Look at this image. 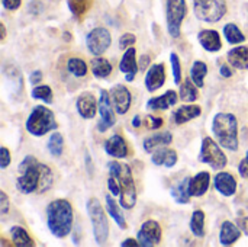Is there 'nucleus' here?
<instances>
[{
	"label": "nucleus",
	"instance_id": "obj_33",
	"mask_svg": "<svg viewBox=\"0 0 248 247\" xmlns=\"http://www.w3.org/2000/svg\"><path fill=\"white\" fill-rule=\"evenodd\" d=\"M224 35L230 44H240V42L246 41L244 33L240 31V28L235 23H227L224 26Z\"/></svg>",
	"mask_w": 248,
	"mask_h": 247
},
{
	"label": "nucleus",
	"instance_id": "obj_2",
	"mask_svg": "<svg viewBox=\"0 0 248 247\" xmlns=\"http://www.w3.org/2000/svg\"><path fill=\"white\" fill-rule=\"evenodd\" d=\"M46 224L57 239L67 237L73 230V208L67 199H55L46 207Z\"/></svg>",
	"mask_w": 248,
	"mask_h": 247
},
{
	"label": "nucleus",
	"instance_id": "obj_15",
	"mask_svg": "<svg viewBox=\"0 0 248 247\" xmlns=\"http://www.w3.org/2000/svg\"><path fill=\"white\" fill-rule=\"evenodd\" d=\"M119 68L122 73H125V79L128 82H132L138 73V64H137V51L135 48L129 47L128 49H125V54L119 63Z\"/></svg>",
	"mask_w": 248,
	"mask_h": 247
},
{
	"label": "nucleus",
	"instance_id": "obj_5",
	"mask_svg": "<svg viewBox=\"0 0 248 247\" xmlns=\"http://www.w3.org/2000/svg\"><path fill=\"white\" fill-rule=\"evenodd\" d=\"M58 127L55 116L46 106H35L26 121V130L35 137H42Z\"/></svg>",
	"mask_w": 248,
	"mask_h": 247
},
{
	"label": "nucleus",
	"instance_id": "obj_26",
	"mask_svg": "<svg viewBox=\"0 0 248 247\" xmlns=\"http://www.w3.org/2000/svg\"><path fill=\"white\" fill-rule=\"evenodd\" d=\"M173 141V135L170 132H160V134H154L148 138L144 140V150L147 153H151L153 150L163 147V146H169Z\"/></svg>",
	"mask_w": 248,
	"mask_h": 247
},
{
	"label": "nucleus",
	"instance_id": "obj_18",
	"mask_svg": "<svg viewBox=\"0 0 248 247\" xmlns=\"http://www.w3.org/2000/svg\"><path fill=\"white\" fill-rule=\"evenodd\" d=\"M198 41L209 52H217V51H219L222 48L221 36L214 29H203V31H201L198 33Z\"/></svg>",
	"mask_w": 248,
	"mask_h": 247
},
{
	"label": "nucleus",
	"instance_id": "obj_53",
	"mask_svg": "<svg viewBox=\"0 0 248 247\" xmlns=\"http://www.w3.org/2000/svg\"><path fill=\"white\" fill-rule=\"evenodd\" d=\"M4 38H6V28H4V25L1 23V41H4Z\"/></svg>",
	"mask_w": 248,
	"mask_h": 247
},
{
	"label": "nucleus",
	"instance_id": "obj_14",
	"mask_svg": "<svg viewBox=\"0 0 248 247\" xmlns=\"http://www.w3.org/2000/svg\"><path fill=\"white\" fill-rule=\"evenodd\" d=\"M76 106H77L78 115H80L81 118H84V119H92V118H94L96 111H97V108H99L97 100L94 99V96H93L90 92H83V93L78 96Z\"/></svg>",
	"mask_w": 248,
	"mask_h": 247
},
{
	"label": "nucleus",
	"instance_id": "obj_13",
	"mask_svg": "<svg viewBox=\"0 0 248 247\" xmlns=\"http://www.w3.org/2000/svg\"><path fill=\"white\" fill-rule=\"evenodd\" d=\"M109 95H110V100H112L113 109L119 115H125L129 111V108H131V102H132L131 92L124 84H116L115 87H112Z\"/></svg>",
	"mask_w": 248,
	"mask_h": 247
},
{
	"label": "nucleus",
	"instance_id": "obj_3",
	"mask_svg": "<svg viewBox=\"0 0 248 247\" xmlns=\"http://www.w3.org/2000/svg\"><path fill=\"white\" fill-rule=\"evenodd\" d=\"M109 173L119 183L121 207L125 210H132L137 202V189H135V183H134V178H132V172H131L129 166L125 163H119V162H110Z\"/></svg>",
	"mask_w": 248,
	"mask_h": 247
},
{
	"label": "nucleus",
	"instance_id": "obj_48",
	"mask_svg": "<svg viewBox=\"0 0 248 247\" xmlns=\"http://www.w3.org/2000/svg\"><path fill=\"white\" fill-rule=\"evenodd\" d=\"M41 80H42V73H41L39 70H36V71H33V73L31 74V83H32L33 86H36Z\"/></svg>",
	"mask_w": 248,
	"mask_h": 247
},
{
	"label": "nucleus",
	"instance_id": "obj_38",
	"mask_svg": "<svg viewBox=\"0 0 248 247\" xmlns=\"http://www.w3.org/2000/svg\"><path fill=\"white\" fill-rule=\"evenodd\" d=\"M31 95L33 99H41L46 103L52 102V90L49 86H35Z\"/></svg>",
	"mask_w": 248,
	"mask_h": 247
},
{
	"label": "nucleus",
	"instance_id": "obj_39",
	"mask_svg": "<svg viewBox=\"0 0 248 247\" xmlns=\"http://www.w3.org/2000/svg\"><path fill=\"white\" fill-rule=\"evenodd\" d=\"M170 61H171V68H173V76H174V83L176 84H182V66H180V60L179 55L176 52L170 54Z\"/></svg>",
	"mask_w": 248,
	"mask_h": 247
},
{
	"label": "nucleus",
	"instance_id": "obj_49",
	"mask_svg": "<svg viewBox=\"0 0 248 247\" xmlns=\"http://www.w3.org/2000/svg\"><path fill=\"white\" fill-rule=\"evenodd\" d=\"M238 224H240V229H241V231L248 236V217H244V218H241L240 221H238Z\"/></svg>",
	"mask_w": 248,
	"mask_h": 247
},
{
	"label": "nucleus",
	"instance_id": "obj_35",
	"mask_svg": "<svg viewBox=\"0 0 248 247\" xmlns=\"http://www.w3.org/2000/svg\"><path fill=\"white\" fill-rule=\"evenodd\" d=\"M48 150L54 157H60L64 150V138L60 132H54L48 140Z\"/></svg>",
	"mask_w": 248,
	"mask_h": 247
},
{
	"label": "nucleus",
	"instance_id": "obj_34",
	"mask_svg": "<svg viewBox=\"0 0 248 247\" xmlns=\"http://www.w3.org/2000/svg\"><path fill=\"white\" fill-rule=\"evenodd\" d=\"M180 99L185 102H193L198 99V86L192 79L180 84Z\"/></svg>",
	"mask_w": 248,
	"mask_h": 247
},
{
	"label": "nucleus",
	"instance_id": "obj_51",
	"mask_svg": "<svg viewBox=\"0 0 248 247\" xmlns=\"http://www.w3.org/2000/svg\"><path fill=\"white\" fill-rule=\"evenodd\" d=\"M148 61H150V58H148L147 55H144V57L141 58V63H140V66H141V67H140V68H141V70H144V68L147 67Z\"/></svg>",
	"mask_w": 248,
	"mask_h": 247
},
{
	"label": "nucleus",
	"instance_id": "obj_20",
	"mask_svg": "<svg viewBox=\"0 0 248 247\" xmlns=\"http://www.w3.org/2000/svg\"><path fill=\"white\" fill-rule=\"evenodd\" d=\"M105 151L116 159H124L128 156V146L121 135H112L105 143Z\"/></svg>",
	"mask_w": 248,
	"mask_h": 247
},
{
	"label": "nucleus",
	"instance_id": "obj_44",
	"mask_svg": "<svg viewBox=\"0 0 248 247\" xmlns=\"http://www.w3.org/2000/svg\"><path fill=\"white\" fill-rule=\"evenodd\" d=\"M10 163V153L6 147H1V157H0V167L6 169Z\"/></svg>",
	"mask_w": 248,
	"mask_h": 247
},
{
	"label": "nucleus",
	"instance_id": "obj_19",
	"mask_svg": "<svg viewBox=\"0 0 248 247\" xmlns=\"http://www.w3.org/2000/svg\"><path fill=\"white\" fill-rule=\"evenodd\" d=\"M209 183H211V175L208 172H201L196 176L190 178L189 182L190 197H203L209 188Z\"/></svg>",
	"mask_w": 248,
	"mask_h": 247
},
{
	"label": "nucleus",
	"instance_id": "obj_32",
	"mask_svg": "<svg viewBox=\"0 0 248 247\" xmlns=\"http://www.w3.org/2000/svg\"><path fill=\"white\" fill-rule=\"evenodd\" d=\"M190 230L195 237H205V213L201 210H196L190 220Z\"/></svg>",
	"mask_w": 248,
	"mask_h": 247
},
{
	"label": "nucleus",
	"instance_id": "obj_45",
	"mask_svg": "<svg viewBox=\"0 0 248 247\" xmlns=\"http://www.w3.org/2000/svg\"><path fill=\"white\" fill-rule=\"evenodd\" d=\"M238 173H240V176H241V178L248 179V153H247V156L241 160L240 166H238Z\"/></svg>",
	"mask_w": 248,
	"mask_h": 247
},
{
	"label": "nucleus",
	"instance_id": "obj_22",
	"mask_svg": "<svg viewBox=\"0 0 248 247\" xmlns=\"http://www.w3.org/2000/svg\"><path fill=\"white\" fill-rule=\"evenodd\" d=\"M176 103H177V93L174 90H169L158 98L150 99L147 102V108L151 111H161V109H167Z\"/></svg>",
	"mask_w": 248,
	"mask_h": 247
},
{
	"label": "nucleus",
	"instance_id": "obj_6",
	"mask_svg": "<svg viewBox=\"0 0 248 247\" xmlns=\"http://www.w3.org/2000/svg\"><path fill=\"white\" fill-rule=\"evenodd\" d=\"M87 213L93 226V236H94L96 243L100 246L106 245L108 237H109V224L97 198H90L87 201Z\"/></svg>",
	"mask_w": 248,
	"mask_h": 247
},
{
	"label": "nucleus",
	"instance_id": "obj_50",
	"mask_svg": "<svg viewBox=\"0 0 248 247\" xmlns=\"http://www.w3.org/2000/svg\"><path fill=\"white\" fill-rule=\"evenodd\" d=\"M122 247H126V246H140V242L138 240H134V239H126L125 242H122Z\"/></svg>",
	"mask_w": 248,
	"mask_h": 247
},
{
	"label": "nucleus",
	"instance_id": "obj_29",
	"mask_svg": "<svg viewBox=\"0 0 248 247\" xmlns=\"http://www.w3.org/2000/svg\"><path fill=\"white\" fill-rule=\"evenodd\" d=\"M92 73L97 79H105L112 73V66L106 58L97 55L96 58L92 60Z\"/></svg>",
	"mask_w": 248,
	"mask_h": 247
},
{
	"label": "nucleus",
	"instance_id": "obj_1",
	"mask_svg": "<svg viewBox=\"0 0 248 247\" xmlns=\"http://www.w3.org/2000/svg\"><path fill=\"white\" fill-rule=\"evenodd\" d=\"M17 189L23 194H44L52 186V172L33 156H26L19 165Z\"/></svg>",
	"mask_w": 248,
	"mask_h": 247
},
{
	"label": "nucleus",
	"instance_id": "obj_21",
	"mask_svg": "<svg viewBox=\"0 0 248 247\" xmlns=\"http://www.w3.org/2000/svg\"><path fill=\"white\" fill-rule=\"evenodd\" d=\"M202 114V108L199 105H183L173 114V121L177 125L186 124Z\"/></svg>",
	"mask_w": 248,
	"mask_h": 247
},
{
	"label": "nucleus",
	"instance_id": "obj_30",
	"mask_svg": "<svg viewBox=\"0 0 248 247\" xmlns=\"http://www.w3.org/2000/svg\"><path fill=\"white\" fill-rule=\"evenodd\" d=\"M189 182L190 178L183 179L176 188L171 189V197L177 204H187L190 201V192H189Z\"/></svg>",
	"mask_w": 248,
	"mask_h": 247
},
{
	"label": "nucleus",
	"instance_id": "obj_28",
	"mask_svg": "<svg viewBox=\"0 0 248 247\" xmlns=\"http://www.w3.org/2000/svg\"><path fill=\"white\" fill-rule=\"evenodd\" d=\"M10 236H12V240H13V245L17 247H32L35 246V242L31 239V236L26 233L25 229L19 227V226H15L10 229Z\"/></svg>",
	"mask_w": 248,
	"mask_h": 247
},
{
	"label": "nucleus",
	"instance_id": "obj_25",
	"mask_svg": "<svg viewBox=\"0 0 248 247\" xmlns=\"http://www.w3.org/2000/svg\"><path fill=\"white\" fill-rule=\"evenodd\" d=\"M153 163L155 166H166V167H173L177 163V153L173 148H158L153 154Z\"/></svg>",
	"mask_w": 248,
	"mask_h": 247
},
{
	"label": "nucleus",
	"instance_id": "obj_11",
	"mask_svg": "<svg viewBox=\"0 0 248 247\" xmlns=\"http://www.w3.org/2000/svg\"><path fill=\"white\" fill-rule=\"evenodd\" d=\"M161 234L163 233L160 224L154 220H148L141 226L137 234V240L140 242V246L142 247L157 246L161 242Z\"/></svg>",
	"mask_w": 248,
	"mask_h": 247
},
{
	"label": "nucleus",
	"instance_id": "obj_10",
	"mask_svg": "<svg viewBox=\"0 0 248 247\" xmlns=\"http://www.w3.org/2000/svg\"><path fill=\"white\" fill-rule=\"evenodd\" d=\"M110 42H112V36H110V32L106 28H94L86 36L87 48L93 55L103 54L109 48Z\"/></svg>",
	"mask_w": 248,
	"mask_h": 247
},
{
	"label": "nucleus",
	"instance_id": "obj_47",
	"mask_svg": "<svg viewBox=\"0 0 248 247\" xmlns=\"http://www.w3.org/2000/svg\"><path fill=\"white\" fill-rule=\"evenodd\" d=\"M219 73H221V77L228 79V77H231V76H232V68H231L230 66L222 64V66H221V68H219Z\"/></svg>",
	"mask_w": 248,
	"mask_h": 247
},
{
	"label": "nucleus",
	"instance_id": "obj_23",
	"mask_svg": "<svg viewBox=\"0 0 248 247\" xmlns=\"http://www.w3.org/2000/svg\"><path fill=\"white\" fill-rule=\"evenodd\" d=\"M241 237V230L231 221H225L221 226L219 231V242L224 246H231L234 245L238 239Z\"/></svg>",
	"mask_w": 248,
	"mask_h": 247
},
{
	"label": "nucleus",
	"instance_id": "obj_8",
	"mask_svg": "<svg viewBox=\"0 0 248 247\" xmlns=\"http://www.w3.org/2000/svg\"><path fill=\"white\" fill-rule=\"evenodd\" d=\"M199 160L205 165H209L214 170H221L227 166V156L221 150L219 144L209 137L203 138L202 141Z\"/></svg>",
	"mask_w": 248,
	"mask_h": 247
},
{
	"label": "nucleus",
	"instance_id": "obj_43",
	"mask_svg": "<svg viewBox=\"0 0 248 247\" xmlns=\"http://www.w3.org/2000/svg\"><path fill=\"white\" fill-rule=\"evenodd\" d=\"M7 211H9V198H7V195L1 191V192H0V214L4 215V214H7Z\"/></svg>",
	"mask_w": 248,
	"mask_h": 247
},
{
	"label": "nucleus",
	"instance_id": "obj_17",
	"mask_svg": "<svg viewBox=\"0 0 248 247\" xmlns=\"http://www.w3.org/2000/svg\"><path fill=\"white\" fill-rule=\"evenodd\" d=\"M166 83V70L164 64H154L150 67L145 76V86L150 92L160 89Z\"/></svg>",
	"mask_w": 248,
	"mask_h": 247
},
{
	"label": "nucleus",
	"instance_id": "obj_7",
	"mask_svg": "<svg viewBox=\"0 0 248 247\" xmlns=\"http://www.w3.org/2000/svg\"><path fill=\"white\" fill-rule=\"evenodd\" d=\"M195 15L198 19L209 23H215L227 13L225 0H193Z\"/></svg>",
	"mask_w": 248,
	"mask_h": 247
},
{
	"label": "nucleus",
	"instance_id": "obj_42",
	"mask_svg": "<svg viewBox=\"0 0 248 247\" xmlns=\"http://www.w3.org/2000/svg\"><path fill=\"white\" fill-rule=\"evenodd\" d=\"M108 186H109V191H110V194L112 195H121V188H119V183L116 182V179L113 178V176H110L109 178V181H108Z\"/></svg>",
	"mask_w": 248,
	"mask_h": 247
},
{
	"label": "nucleus",
	"instance_id": "obj_27",
	"mask_svg": "<svg viewBox=\"0 0 248 247\" xmlns=\"http://www.w3.org/2000/svg\"><path fill=\"white\" fill-rule=\"evenodd\" d=\"M105 201H106V208H108L110 217L115 220V223L118 224V227H119L121 230H125V229H126V220H125V217H124V214H122V211H121V208H119L121 204L118 205V204L112 199L110 195H106Z\"/></svg>",
	"mask_w": 248,
	"mask_h": 247
},
{
	"label": "nucleus",
	"instance_id": "obj_40",
	"mask_svg": "<svg viewBox=\"0 0 248 247\" xmlns=\"http://www.w3.org/2000/svg\"><path fill=\"white\" fill-rule=\"evenodd\" d=\"M137 42V38L134 33H124L119 39V48L121 49H128L131 45H134Z\"/></svg>",
	"mask_w": 248,
	"mask_h": 247
},
{
	"label": "nucleus",
	"instance_id": "obj_16",
	"mask_svg": "<svg viewBox=\"0 0 248 247\" xmlns=\"http://www.w3.org/2000/svg\"><path fill=\"white\" fill-rule=\"evenodd\" d=\"M215 189L224 197H232L237 191V181L231 173L219 172L214 179Z\"/></svg>",
	"mask_w": 248,
	"mask_h": 247
},
{
	"label": "nucleus",
	"instance_id": "obj_4",
	"mask_svg": "<svg viewBox=\"0 0 248 247\" xmlns=\"http://www.w3.org/2000/svg\"><path fill=\"white\" fill-rule=\"evenodd\" d=\"M212 131L221 147L231 151L238 150V122L232 114H217L212 121Z\"/></svg>",
	"mask_w": 248,
	"mask_h": 247
},
{
	"label": "nucleus",
	"instance_id": "obj_12",
	"mask_svg": "<svg viewBox=\"0 0 248 247\" xmlns=\"http://www.w3.org/2000/svg\"><path fill=\"white\" fill-rule=\"evenodd\" d=\"M112 100L110 95L106 90H100V99H99V112H100V121L97 124V130L100 132L108 131L115 124V112L112 109Z\"/></svg>",
	"mask_w": 248,
	"mask_h": 247
},
{
	"label": "nucleus",
	"instance_id": "obj_24",
	"mask_svg": "<svg viewBox=\"0 0 248 247\" xmlns=\"http://www.w3.org/2000/svg\"><path fill=\"white\" fill-rule=\"evenodd\" d=\"M228 61L238 70H248V47H235L232 48L228 55Z\"/></svg>",
	"mask_w": 248,
	"mask_h": 247
},
{
	"label": "nucleus",
	"instance_id": "obj_46",
	"mask_svg": "<svg viewBox=\"0 0 248 247\" xmlns=\"http://www.w3.org/2000/svg\"><path fill=\"white\" fill-rule=\"evenodd\" d=\"M22 0H1V4L7 10H16L20 6Z\"/></svg>",
	"mask_w": 248,
	"mask_h": 247
},
{
	"label": "nucleus",
	"instance_id": "obj_37",
	"mask_svg": "<svg viewBox=\"0 0 248 247\" xmlns=\"http://www.w3.org/2000/svg\"><path fill=\"white\" fill-rule=\"evenodd\" d=\"M90 6H92V0H68V7L73 12V15L77 17H81L89 10Z\"/></svg>",
	"mask_w": 248,
	"mask_h": 247
},
{
	"label": "nucleus",
	"instance_id": "obj_31",
	"mask_svg": "<svg viewBox=\"0 0 248 247\" xmlns=\"http://www.w3.org/2000/svg\"><path fill=\"white\" fill-rule=\"evenodd\" d=\"M206 73H208V66L203 61H195L190 68V79L198 87H203Z\"/></svg>",
	"mask_w": 248,
	"mask_h": 247
},
{
	"label": "nucleus",
	"instance_id": "obj_36",
	"mask_svg": "<svg viewBox=\"0 0 248 247\" xmlns=\"http://www.w3.org/2000/svg\"><path fill=\"white\" fill-rule=\"evenodd\" d=\"M67 68L76 77H84L86 73H87V66L80 58H70L68 60V64H67Z\"/></svg>",
	"mask_w": 248,
	"mask_h": 247
},
{
	"label": "nucleus",
	"instance_id": "obj_52",
	"mask_svg": "<svg viewBox=\"0 0 248 247\" xmlns=\"http://www.w3.org/2000/svg\"><path fill=\"white\" fill-rule=\"evenodd\" d=\"M132 125H134L135 128L141 127V118H140V115H135V116H134V119H132Z\"/></svg>",
	"mask_w": 248,
	"mask_h": 247
},
{
	"label": "nucleus",
	"instance_id": "obj_41",
	"mask_svg": "<svg viewBox=\"0 0 248 247\" xmlns=\"http://www.w3.org/2000/svg\"><path fill=\"white\" fill-rule=\"evenodd\" d=\"M163 125V118L158 116H147V127L150 130H157Z\"/></svg>",
	"mask_w": 248,
	"mask_h": 247
},
{
	"label": "nucleus",
	"instance_id": "obj_9",
	"mask_svg": "<svg viewBox=\"0 0 248 247\" xmlns=\"http://www.w3.org/2000/svg\"><path fill=\"white\" fill-rule=\"evenodd\" d=\"M167 29L173 38L180 36L183 19L187 13L186 0H167Z\"/></svg>",
	"mask_w": 248,
	"mask_h": 247
}]
</instances>
